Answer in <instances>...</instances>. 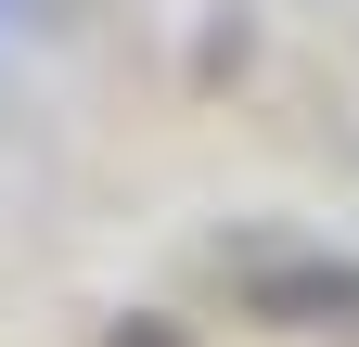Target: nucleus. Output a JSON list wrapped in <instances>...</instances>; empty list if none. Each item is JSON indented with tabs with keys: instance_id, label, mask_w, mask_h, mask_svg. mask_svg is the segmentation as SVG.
<instances>
[{
	"instance_id": "1",
	"label": "nucleus",
	"mask_w": 359,
	"mask_h": 347,
	"mask_svg": "<svg viewBox=\"0 0 359 347\" xmlns=\"http://www.w3.org/2000/svg\"><path fill=\"white\" fill-rule=\"evenodd\" d=\"M257 296L269 309H346L359 322V270H257Z\"/></svg>"
}]
</instances>
